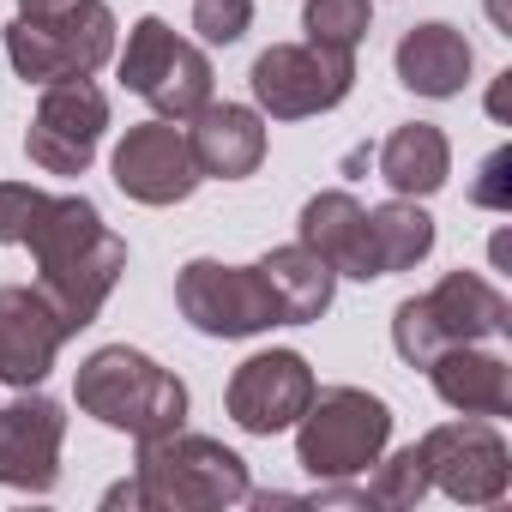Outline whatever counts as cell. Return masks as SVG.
Instances as JSON below:
<instances>
[{
	"label": "cell",
	"instance_id": "19",
	"mask_svg": "<svg viewBox=\"0 0 512 512\" xmlns=\"http://www.w3.org/2000/svg\"><path fill=\"white\" fill-rule=\"evenodd\" d=\"M434 253V217L416 199H386L362 211V260H368V284L410 272Z\"/></svg>",
	"mask_w": 512,
	"mask_h": 512
},
{
	"label": "cell",
	"instance_id": "14",
	"mask_svg": "<svg viewBox=\"0 0 512 512\" xmlns=\"http://www.w3.org/2000/svg\"><path fill=\"white\" fill-rule=\"evenodd\" d=\"M61 446H67V410L25 386L13 404H0V488L49 494L61 482Z\"/></svg>",
	"mask_w": 512,
	"mask_h": 512
},
{
	"label": "cell",
	"instance_id": "21",
	"mask_svg": "<svg viewBox=\"0 0 512 512\" xmlns=\"http://www.w3.org/2000/svg\"><path fill=\"white\" fill-rule=\"evenodd\" d=\"M260 278H266V290L278 296L284 326H314V320L332 308V296H338V272L320 260V253H308L302 241L272 247L266 260H260Z\"/></svg>",
	"mask_w": 512,
	"mask_h": 512
},
{
	"label": "cell",
	"instance_id": "26",
	"mask_svg": "<svg viewBox=\"0 0 512 512\" xmlns=\"http://www.w3.org/2000/svg\"><path fill=\"white\" fill-rule=\"evenodd\" d=\"M43 205H49L43 187H31V181H0V247H25V235H31V223H37Z\"/></svg>",
	"mask_w": 512,
	"mask_h": 512
},
{
	"label": "cell",
	"instance_id": "12",
	"mask_svg": "<svg viewBox=\"0 0 512 512\" xmlns=\"http://www.w3.org/2000/svg\"><path fill=\"white\" fill-rule=\"evenodd\" d=\"M314 392H320V386H314L308 356H296V350H260V356H247V362L229 374L223 410H229V422H235L241 434L272 440V434L296 428V416L308 410Z\"/></svg>",
	"mask_w": 512,
	"mask_h": 512
},
{
	"label": "cell",
	"instance_id": "5",
	"mask_svg": "<svg viewBox=\"0 0 512 512\" xmlns=\"http://www.w3.org/2000/svg\"><path fill=\"white\" fill-rule=\"evenodd\" d=\"M386 440H392V404L362 386H326L296 416V464L314 482L368 476Z\"/></svg>",
	"mask_w": 512,
	"mask_h": 512
},
{
	"label": "cell",
	"instance_id": "23",
	"mask_svg": "<svg viewBox=\"0 0 512 512\" xmlns=\"http://www.w3.org/2000/svg\"><path fill=\"white\" fill-rule=\"evenodd\" d=\"M302 31L320 49L356 55V43L374 31V0H308V7H302Z\"/></svg>",
	"mask_w": 512,
	"mask_h": 512
},
{
	"label": "cell",
	"instance_id": "29",
	"mask_svg": "<svg viewBox=\"0 0 512 512\" xmlns=\"http://www.w3.org/2000/svg\"><path fill=\"white\" fill-rule=\"evenodd\" d=\"M67 7H73V0H19V19L37 25V19H61Z\"/></svg>",
	"mask_w": 512,
	"mask_h": 512
},
{
	"label": "cell",
	"instance_id": "10",
	"mask_svg": "<svg viewBox=\"0 0 512 512\" xmlns=\"http://www.w3.org/2000/svg\"><path fill=\"white\" fill-rule=\"evenodd\" d=\"M428 488H440L458 506H500L512 488V452L500 440V428L488 416H464V422H440L416 440Z\"/></svg>",
	"mask_w": 512,
	"mask_h": 512
},
{
	"label": "cell",
	"instance_id": "2",
	"mask_svg": "<svg viewBox=\"0 0 512 512\" xmlns=\"http://www.w3.org/2000/svg\"><path fill=\"white\" fill-rule=\"evenodd\" d=\"M73 398L85 416H97L103 428H115L127 440H151V434H169L187 422V386L163 362H151L145 350H127V344L91 350L79 362Z\"/></svg>",
	"mask_w": 512,
	"mask_h": 512
},
{
	"label": "cell",
	"instance_id": "11",
	"mask_svg": "<svg viewBox=\"0 0 512 512\" xmlns=\"http://www.w3.org/2000/svg\"><path fill=\"white\" fill-rule=\"evenodd\" d=\"M109 133V97L91 79H55L37 97V115L25 127V157L43 175H85L97 163V145Z\"/></svg>",
	"mask_w": 512,
	"mask_h": 512
},
{
	"label": "cell",
	"instance_id": "13",
	"mask_svg": "<svg viewBox=\"0 0 512 512\" xmlns=\"http://www.w3.org/2000/svg\"><path fill=\"white\" fill-rule=\"evenodd\" d=\"M109 169H115V187L133 205H181L205 181L199 163H193V151H187L181 121H163V115L127 127L121 145H115V157H109Z\"/></svg>",
	"mask_w": 512,
	"mask_h": 512
},
{
	"label": "cell",
	"instance_id": "28",
	"mask_svg": "<svg viewBox=\"0 0 512 512\" xmlns=\"http://www.w3.org/2000/svg\"><path fill=\"white\" fill-rule=\"evenodd\" d=\"M103 506H127V512H145V494H139V476H127V482H115V488L103 494Z\"/></svg>",
	"mask_w": 512,
	"mask_h": 512
},
{
	"label": "cell",
	"instance_id": "25",
	"mask_svg": "<svg viewBox=\"0 0 512 512\" xmlns=\"http://www.w3.org/2000/svg\"><path fill=\"white\" fill-rule=\"evenodd\" d=\"M247 25H253V0H193V31H199V43H211V49L241 43Z\"/></svg>",
	"mask_w": 512,
	"mask_h": 512
},
{
	"label": "cell",
	"instance_id": "7",
	"mask_svg": "<svg viewBox=\"0 0 512 512\" xmlns=\"http://www.w3.org/2000/svg\"><path fill=\"white\" fill-rule=\"evenodd\" d=\"M356 85V55L344 49H320V43H272L260 61L247 67V91L253 109L266 121H308L326 115L350 97Z\"/></svg>",
	"mask_w": 512,
	"mask_h": 512
},
{
	"label": "cell",
	"instance_id": "24",
	"mask_svg": "<svg viewBox=\"0 0 512 512\" xmlns=\"http://www.w3.org/2000/svg\"><path fill=\"white\" fill-rule=\"evenodd\" d=\"M422 494H428V470H422V452L416 446H404V452H380L374 458V482H368V506H392V512H410V506H422Z\"/></svg>",
	"mask_w": 512,
	"mask_h": 512
},
{
	"label": "cell",
	"instance_id": "20",
	"mask_svg": "<svg viewBox=\"0 0 512 512\" xmlns=\"http://www.w3.org/2000/svg\"><path fill=\"white\" fill-rule=\"evenodd\" d=\"M362 199L344 193V187H326L302 205V223H296V241L308 253H320V260L338 272V278H362L368 284V260H362Z\"/></svg>",
	"mask_w": 512,
	"mask_h": 512
},
{
	"label": "cell",
	"instance_id": "15",
	"mask_svg": "<svg viewBox=\"0 0 512 512\" xmlns=\"http://www.w3.org/2000/svg\"><path fill=\"white\" fill-rule=\"evenodd\" d=\"M61 344H67V326L37 284H0V380L19 392L43 386Z\"/></svg>",
	"mask_w": 512,
	"mask_h": 512
},
{
	"label": "cell",
	"instance_id": "16",
	"mask_svg": "<svg viewBox=\"0 0 512 512\" xmlns=\"http://www.w3.org/2000/svg\"><path fill=\"white\" fill-rule=\"evenodd\" d=\"M181 133L205 181H247L266 163V115L247 103H205Z\"/></svg>",
	"mask_w": 512,
	"mask_h": 512
},
{
	"label": "cell",
	"instance_id": "6",
	"mask_svg": "<svg viewBox=\"0 0 512 512\" xmlns=\"http://www.w3.org/2000/svg\"><path fill=\"white\" fill-rule=\"evenodd\" d=\"M7 61L25 85L55 79H91L115 61V13L103 0H73L61 19H13L7 25Z\"/></svg>",
	"mask_w": 512,
	"mask_h": 512
},
{
	"label": "cell",
	"instance_id": "1",
	"mask_svg": "<svg viewBox=\"0 0 512 512\" xmlns=\"http://www.w3.org/2000/svg\"><path fill=\"white\" fill-rule=\"evenodd\" d=\"M25 247L37 260V290L61 314L67 338L103 314V302L115 296V284L127 272V241L103 223V211L85 193H49Z\"/></svg>",
	"mask_w": 512,
	"mask_h": 512
},
{
	"label": "cell",
	"instance_id": "18",
	"mask_svg": "<svg viewBox=\"0 0 512 512\" xmlns=\"http://www.w3.org/2000/svg\"><path fill=\"white\" fill-rule=\"evenodd\" d=\"M392 61H398V79H404V91H416V97H434V103L458 97V91L470 85V67H476V55H470L464 31H458V25H440V19H428V25H410Z\"/></svg>",
	"mask_w": 512,
	"mask_h": 512
},
{
	"label": "cell",
	"instance_id": "8",
	"mask_svg": "<svg viewBox=\"0 0 512 512\" xmlns=\"http://www.w3.org/2000/svg\"><path fill=\"white\" fill-rule=\"evenodd\" d=\"M211 61L199 43H181L157 13H145L133 31H127V49H121V85L133 97H145L163 121H193L205 103H211Z\"/></svg>",
	"mask_w": 512,
	"mask_h": 512
},
{
	"label": "cell",
	"instance_id": "27",
	"mask_svg": "<svg viewBox=\"0 0 512 512\" xmlns=\"http://www.w3.org/2000/svg\"><path fill=\"white\" fill-rule=\"evenodd\" d=\"M506 169H512V151L500 145V151L482 163V181L470 187V205H482V211H512V175H506Z\"/></svg>",
	"mask_w": 512,
	"mask_h": 512
},
{
	"label": "cell",
	"instance_id": "17",
	"mask_svg": "<svg viewBox=\"0 0 512 512\" xmlns=\"http://www.w3.org/2000/svg\"><path fill=\"white\" fill-rule=\"evenodd\" d=\"M422 374H428L434 398L458 416H488V422L512 416V362L482 350V344H452Z\"/></svg>",
	"mask_w": 512,
	"mask_h": 512
},
{
	"label": "cell",
	"instance_id": "4",
	"mask_svg": "<svg viewBox=\"0 0 512 512\" xmlns=\"http://www.w3.org/2000/svg\"><path fill=\"white\" fill-rule=\"evenodd\" d=\"M506 332H512V302L482 272H446L434 290L404 296L392 314V350L410 368H428L452 344H488Z\"/></svg>",
	"mask_w": 512,
	"mask_h": 512
},
{
	"label": "cell",
	"instance_id": "3",
	"mask_svg": "<svg viewBox=\"0 0 512 512\" xmlns=\"http://www.w3.org/2000/svg\"><path fill=\"white\" fill-rule=\"evenodd\" d=\"M133 446H139L133 476H139L145 512H217V506H241L253 488L247 458L211 434H187V422L169 434L133 440Z\"/></svg>",
	"mask_w": 512,
	"mask_h": 512
},
{
	"label": "cell",
	"instance_id": "22",
	"mask_svg": "<svg viewBox=\"0 0 512 512\" xmlns=\"http://www.w3.org/2000/svg\"><path fill=\"white\" fill-rule=\"evenodd\" d=\"M446 175H452V145L434 121H410L380 145V181L398 199H428L446 187Z\"/></svg>",
	"mask_w": 512,
	"mask_h": 512
},
{
	"label": "cell",
	"instance_id": "9",
	"mask_svg": "<svg viewBox=\"0 0 512 512\" xmlns=\"http://www.w3.org/2000/svg\"><path fill=\"white\" fill-rule=\"evenodd\" d=\"M175 308L205 338H260L284 326L278 296L266 290L260 266H223V260H187L175 272Z\"/></svg>",
	"mask_w": 512,
	"mask_h": 512
}]
</instances>
